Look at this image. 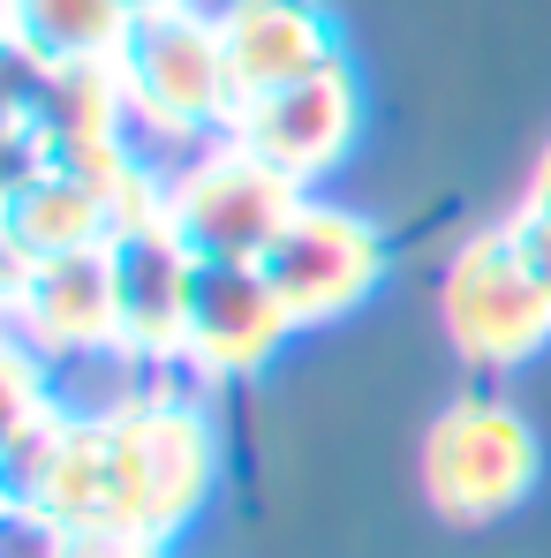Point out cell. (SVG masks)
Returning <instances> with one entry per match:
<instances>
[{
  "label": "cell",
  "instance_id": "cell-1",
  "mask_svg": "<svg viewBox=\"0 0 551 558\" xmlns=\"http://www.w3.org/2000/svg\"><path fill=\"white\" fill-rule=\"evenodd\" d=\"M537 475H544V446L529 415L506 400H483V392L446 400L423 430V498L454 529H491L522 513Z\"/></svg>",
  "mask_w": 551,
  "mask_h": 558
},
{
  "label": "cell",
  "instance_id": "cell-9",
  "mask_svg": "<svg viewBox=\"0 0 551 558\" xmlns=\"http://www.w3.org/2000/svg\"><path fill=\"white\" fill-rule=\"evenodd\" d=\"M219 23V53H227V98L250 106L265 92H287L318 69L340 61V38H333V15L318 0H235Z\"/></svg>",
  "mask_w": 551,
  "mask_h": 558
},
{
  "label": "cell",
  "instance_id": "cell-7",
  "mask_svg": "<svg viewBox=\"0 0 551 558\" xmlns=\"http://www.w3.org/2000/svg\"><path fill=\"white\" fill-rule=\"evenodd\" d=\"M113 257V310H121V348L136 363H167L189 348V310H196V279L204 257L189 250L167 219L121 227L106 242Z\"/></svg>",
  "mask_w": 551,
  "mask_h": 558
},
{
  "label": "cell",
  "instance_id": "cell-10",
  "mask_svg": "<svg viewBox=\"0 0 551 558\" xmlns=\"http://www.w3.org/2000/svg\"><path fill=\"white\" fill-rule=\"evenodd\" d=\"M295 340V317L257 265H204L189 310V363L204 377H257Z\"/></svg>",
  "mask_w": 551,
  "mask_h": 558
},
{
  "label": "cell",
  "instance_id": "cell-15",
  "mask_svg": "<svg viewBox=\"0 0 551 558\" xmlns=\"http://www.w3.org/2000/svg\"><path fill=\"white\" fill-rule=\"evenodd\" d=\"M522 211H529V219H551V144H544V159H537V174H529V196H522Z\"/></svg>",
  "mask_w": 551,
  "mask_h": 558
},
{
  "label": "cell",
  "instance_id": "cell-5",
  "mask_svg": "<svg viewBox=\"0 0 551 558\" xmlns=\"http://www.w3.org/2000/svg\"><path fill=\"white\" fill-rule=\"evenodd\" d=\"M257 272L273 279V294L287 302L295 332H310V325H340L348 310L370 302V287L385 279V242H378V227L363 211L302 196L287 211V227L273 234V250L257 257Z\"/></svg>",
  "mask_w": 551,
  "mask_h": 558
},
{
  "label": "cell",
  "instance_id": "cell-2",
  "mask_svg": "<svg viewBox=\"0 0 551 558\" xmlns=\"http://www.w3.org/2000/svg\"><path fill=\"white\" fill-rule=\"evenodd\" d=\"M439 317H446L454 355L476 363V371H514V363H529L551 340V287L537 279L514 219L468 234L454 257H446Z\"/></svg>",
  "mask_w": 551,
  "mask_h": 558
},
{
  "label": "cell",
  "instance_id": "cell-8",
  "mask_svg": "<svg viewBox=\"0 0 551 558\" xmlns=\"http://www.w3.org/2000/svg\"><path fill=\"white\" fill-rule=\"evenodd\" d=\"M15 340L61 363H92L121 348V310H113V257L106 250H69L46 265H15Z\"/></svg>",
  "mask_w": 551,
  "mask_h": 558
},
{
  "label": "cell",
  "instance_id": "cell-3",
  "mask_svg": "<svg viewBox=\"0 0 551 558\" xmlns=\"http://www.w3.org/2000/svg\"><path fill=\"white\" fill-rule=\"evenodd\" d=\"M121 106L136 129L167 136V144H196V136H227V53H219V23H204L196 8L175 15H136L121 53Z\"/></svg>",
  "mask_w": 551,
  "mask_h": 558
},
{
  "label": "cell",
  "instance_id": "cell-12",
  "mask_svg": "<svg viewBox=\"0 0 551 558\" xmlns=\"http://www.w3.org/2000/svg\"><path fill=\"white\" fill-rule=\"evenodd\" d=\"M129 0H8V38L38 69H76V61H113L129 38Z\"/></svg>",
  "mask_w": 551,
  "mask_h": 558
},
{
  "label": "cell",
  "instance_id": "cell-16",
  "mask_svg": "<svg viewBox=\"0 0 551 558\" xmlns=\"http://www.w3.org/2000/svg\"><path fill=\"white\" fill-rule=\"evenodd\" d=\"M175 8H196V0H129V15H175Z\"/></svg>",
  "mask_w": 551,
  "mask_h": 558
},
{
  "label": "cell",
  "instance_id": "cell-13",
  "mask_svg": "<svg viewBox=\"0 0 551 558\" xmlns=\"http://www.w3.org/2000/svg\"><path fill=\"white\" fill-rule=\"evenodd\" d=\"M61 558H159V536H144V529H69Z\"/></svg>",
  "mask_w": 551,
  "mask_h": 558
},
{
  "label": "cell",
  "instance_id": "cell-14",
  "mask_svg": "<svg viewBox=\"0 0 551 558\" xmlns=\"http://www.w3.org/2000/svg\"><path fill=\"white\" fill-rule=\"evenodd\" d=\"M514 227H522V250H529L537 279L551 287V219H529V211H514Z\"/></svg>",
  "mask_w": 551,
  "mask_h": 558
},
{
  "label": "cell",
  "instance_id": "cell-4",
  "mask_svg": "<svg viewBox=\"0 0 551 558\" xmlns=\"http://www.w3.org/2000/svg\"><path fill=\"white\" fill-rule=\"evenodd\" d=\"M295 204H302V189L279 167H265L250 144L219 136L167 182V227L204 265H257Z\"/></svg>",
  "mask_w": 551,
  "mask_h": 558
},
{
  "label": "cell",
  "instance_id": "cell-6",
  "mask_svg": "<svg viewBox=\"0 0 551 558\" xmlns=\"http://www.w3.org/2000/svg\"><path fill=\"white\" fill-rule=\"evenodd\" d=\"M356 129H363V92H356L348 61H333V69H318V76H302L287 92H265L227 113V136L250 144L265 167H279L302 196L356 151Z\"/></svg>",
  "mask_w": 551,
  "mask_h": 558
},
{
  "label": "cell",
  "instance_id": "cell-11",
  "mask_svg": "<svg viewBox=\"0 0 551 558\" xmlns=\"http://www.w3.org/2000/svg\"><path fill=\"white\" fill-rule=\"evenodd\" d=\"M106 242H113V211L92 189V174L46 159L8 182V257L15 265H46V257L106 250Z\"/></svg>",
  "mask_w": 551,
  "mask_h": 558
}]
</instances>
